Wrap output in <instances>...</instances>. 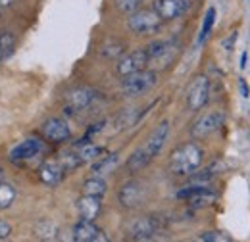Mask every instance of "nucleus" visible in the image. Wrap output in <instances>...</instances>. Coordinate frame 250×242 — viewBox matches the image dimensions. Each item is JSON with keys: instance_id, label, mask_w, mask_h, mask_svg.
Masks as SVG:
<instances>
[{"instance_id": "nucleus-1", "label": "nucleus", "mask_w": 250, "mask_h": 242, "mask_svg": "<svg viewBox=\"0 0 250 242\" xmlns=\"http://www.w3.org/2000/svg\"><path fill=\"white\" fill-rule=\"evenodd\" d=\"M204 161V150L196 142H185L169 154V173L175 177H188Z\"/></svg>"}, {"instance_id": "nucleus-2", "label": "nucleus", "mask_w": 250, "mask_h": 242, "mask_svg": "<svg viewBox=\"0 0 250 242\" xmlns=\"http://www.w3.org/2000/svg\"><path fill=\"white\" fill-rule=\"evenodd\" d=\"M158 83V71L156 69H141L137 73H131L124 77L122 81V92L127 98H135L141 96L145 92H148L150 89H154Z\"/></svg>"}, {"instance_id": "nucleus-3", "label": "nucleus", "mask_w": 250, "mask_h": 242, "mask_svg": "<svg viewBox=\"0 0 250 242\" xmlns=\"http://www.w3.org/2000/svg\"><path fill=\"white\" fill-rule=\"evenodd\" d=\"M162 23H164V20L158 16L152 8H139V10L131 12L129 18H127L129 31L135 33V35H141V37L158 33Z\"/></svg>"}, {"instance_id": "nucleus-4", "label": "nucleus", "mask_w": 250, "mask_h": 242, "mask_svg": "<svg viewBox=\"0 0 250 242\" xmlns=\"http://www.w3.org/2000/svg\"><path fill=\"white\" fill-rule=\"evenodd\" d=\"M177 44L173 39H158L152 40L145 50L148 54V65H152V69H164L167 67L175 54H177Z\"/></svg>"}, {"instance_id": "nucleus-5", "label": "nucleus", "mask_w": 250, "mask_h": 242, "mask_svg": "<svg viewBox=\"0 0 250 242\" xmlns=\"http://www.w3.org/2000/svg\"><path fill=\"white\" fill-rule=\"evenodd\" d=\"M225 120H227V116L221 110L206 112V114L198 116L196 120L192 121V125H190V137L194 141H202V139H206V137L214 135L216 131H219L223 127Z\"/></svg>"}, {"instance_id": "nucleus-6", "label": "nucleus", "mask_w": 250, "mask_h": 242, "mask_svg": "<svg viewBox=\"0 0 250 242\" xmlns=\"http://www.w3.org/2000/svg\"><path fill=\"white\" fill-rule=\"evenodd\" d=\"M146 196H148V188H146V184L143 181H137V179H131V181H127L120 188V192H118V200H120V204L127 208V210H135V208H141L143 204H145V200H146Z\"/></svg>"}, {"instance_id": "nucleus-7", "label": "nucleus", "mask_w": 250, "mask_h": 242, "mask_svg": "<svg viewBox=\"0 0 250 242\" xmlns=\"http://www.w3.org/2000/svg\"><path fill=\"white\" fill-rule=\"evenodd\" d=\"M210 100V79L206 75H196L187 89V108L190 112H200Z\"/></svg>"}, {"instance_id": "nucleus-8", "label": "nucleus", "mask_w": 250, "mask_h": 242, "mask_svg": "<svg viewBox=\"0 0 250 242\" xmlns=\"http://www.w3.org/2000/svg\"><path fill=\"white\" fill-rule=\"evenodd\" d=\"M96 100V91L91 87H75L65 94V106H63V112L65 114H77V112H83L87 110L91 104Z\"/></svg>"}, {"instance_id": "nucleus-9", "label": "nucleus", "mask_w": 250, "mask_h": 242, "mask_svg": "<svg viewBox=\"0 0 250 242\" xmlns=\"http://www.w3.org/2000/svg\"><path fill=\"white\" fill-rule=\"evenodd\" d=\"M160 231V221L154 217H139L127 225L129 241H152Z\"/></svg>"}, {"instance_id": "nucleus-10", "label": "nucleus", "mask_w": 250, "mask_h": 242, "mask_svg": "<svg viewBox=\"0 0 250 242\" xmlns=\"http://www.w3.org/2000/svg\"><path fill=\"white\" fill-rule=\"evenodd\" d=\"M190 6H192L190 0H154L150 8L164 21H173V20L185 16L190 10Z\"/></svg>"}, {"instance_id": "nucleus-11", "label": "nucleus", "mask_w": 250, "mask_h": 242, "mask_svg": "<svg viewBox=\"0 0 250 242\" xmlns=\"http://www.w3.org/2000/svg\"><path fill=\"white\" fill-rule=\"evenodd\" d=\"M148 67V54L145 48H139V50H133L129 54H124L118 65H116V73L120 77H127L131 73H137L141 69H146Z\"/></svg>"}, {"instance_id": "nucleus-12", "label": "nucleus", "mask_w": 250, "mask_h": 242, "mask_svg": "<svg viewBox=\"0 0 250 242\" xmlns=\"http://www.w3.org/2000/svg\"><path fill=\"white\" fill-rule=\"evenodd\" d=\"M41 150H42V142H41L39 139H23V141H20L18 144H14V146L10 148L8 158H10L12 163L20 165V163H23V161L33 160L35 156H39Z\"/></svg>"}, {"instance_id": "nucleus-13", "label": "nucleus", "mask_w": 250, "mask_h": 242, "mask_svg": "<svg viewBox=\"0 0 250 242\" xmlns=\"http://www.w3.org/2000/svg\"><path fill=\"white\" fill-rule=\"evenodd\" d=\"M41 131H42V137L48 142H54V144H62L65 141H69V137H71V129H69V125L62 118H50V120H46L42 123Z\"/></svg>"}, {"instance_id": "nucleus-14", "label": "nucleus", "mask_w": 250, "mask_h": 242, "mask_svg": "<svg viewBox=\"0 0 250 242\" xmlns=\"http://www.w3.org/2000/svg\"><path fill=\"white\" fill-rule=\"evenodd\" d=\"M73 241L75 242H106L108 237L106 233L94 225V221L81 219L79 223H75L73 227Z\"/></svg>"}, {"instance_id": "nucleus-15", "label": "nucleus", "mask_w": 250, "mask_h": 242, "mask_svg": "<svg viewBox=\"0 0 250 242\" xmlns=\"http://www.w3.org/2000/svg\"><path fill=\"white\" fill-rule=\"evenodd\" d=\"M167 135H169V121H162L156 129L150 133L148 141L143 144V148L148 152V156H150L152 160L162 152L164 144H166V141H167Z\"/></svg>"}, {"instance_id": "nucleus-16", "label": "nucleus", "mask_w": 250, "mask_h": 242, "mask_svg": "<svg viewBox=\"0 0 250 242\" xmlns=\"http://www.w3.org/2000/svg\"><path fill=\"white\" fill-rule=\"evenodd\" d=\"M65 175V167L62 165L60 160H46L41 167H39V177L41 181L48 186H56L58 182H62Z\"/></svg>"}, {"instance_id": "nucleus-17", "label": "nucleus", "mask_w": 250, "mask_h": 242, "mask_svg": "<svg viewBox=\"0 0 250 242\" xmlns=\"http://www.w3.org/2000/svg\"><path fill=\"white\" fill-rule=\"evenodd\" d=\"M77 213L81 219H87V221H94L100 212H102V202L100 198L96 196H89V194H83L79 200H77Z\"/></svg>"}, {"instance_id": "nucleus-18", "label": "nucleus", "mask_w": 250, "mask_h": 242, "mask_svg": "<svg viewBox=\"0 0 250 242\" xmlns=\"http://www.w3.org/2000/svg\"><path fill=\"white\" fill-rule=\"evenodd\" d=\"M150 161H152V158L148 156V152L141 146V148H137V150L129 156V160H127L125 167H127V171H129V173H139V171H141V169H145Z\"/></svg>"}, {"instance_id": "nucleus-19", "label": "nucleus", "mask_w": 250, "mask_h": 242, "mask_svg": "<svg viewBox=\"0 0 250 242\" xmlns=\"http://www.w3.org/2000/svg\"><path fill=\"white\" fill-rule=\"evenodd\" d=\"M118 163H120V154H118V152H112V154L100 158L98 161H94L93 173L98 175V177H100V175H108V173H112V171L118 167Z\"/></svg>"}, {"instance_id": "nucleus-20", "label": "nucleus", "mask_w": 250, "mask_h": 242, "mask_svg": "<svg viewBox=\"0 0 250 242\" xmlns=\"http://www.w3.org/2000/svg\"><path fill=\"white\" fill-rule=\"evenodd\" d=\"M83 194H89V196H96V198H102L106 192H108V184L104 179H100L98 175L94 177H89L87 181H83V186H81Z\"/></svg>"}, {"instance_id": "nucleus-21", "label": "nucleus", "mask_w": 250, "mask_h": 242, "mask_svg": "<svg viewBox=\"0 0 250 242\" xmlns=\"http://www.w3.org/2000/svg\"><path fill=\"white\" fill-rule=\"evenodd\" d=\"M35 237L41 241H56L58 239V227L50 219H41L35 225Z\"/></svg>"}, {"instance_id": "nucleus-22", "label": "nucleus", "mask_w": 250, "mask_h": 242, "mask_svg": "<svg viewBox=\"0 0 250 242\" xmlns=\"http://www.w3.org/2000/svg\"><path fill=\"white\" fill-rule=\"evenodd\" d=\"M14 50H16V37L10 31L0 33V63L10 60L14 56Z\"/></svg>"}, {"instance_id": "nucleus-23", "label": "nucleus", "mask_w": 250, "mask_h": 242, "mask_svg": "<svg viewBox=\"0 0 250 242\" xmlns=\"http://www.w3.org/2000/svg\"><path fill=\"white\" fill-rule=\"evenodd\" d=\"M216 198H218V194L206 186L204 190H200L198 194H194L192 198H188L187 202L192 208H206V206H212L216 202Z\"/></svg>"}, {"instance_id": "nucleus-24", "label": "nucleus", "mask_w": 250, "mask_h": 242, "mask_svg": "<svg viewBox=\"0 0 250 242\" xmlns=\"http://www.w3.org/2000/svg\"><path fill=\"white\" fill-rule=\"evenodd\" d=\"M125 54V44L120 40H110L100 46V56L104 58H120Z\"/></svg>"}, {"instance_id": "nucleus-25", "label": "nucleus", "mask_w": 250, "mask_h": 242, "mask_svg": "<svg viewBox=\"0 0 250 242\" xmlns=\"http://www.w3.org/2000/svg\"><path fill=\"white\" fill-rule=\"evenodd\" d=\"M214 23H216V8H208V12L204 16V21H202V27H200V33H198V44H202L208 39Z\"/></svg>"}, {"instance_id": "nucleus-26", "label": "nucleus", "mask_w": 250, "mask_h": 242, "mask_svg": "<svg viewBox=\"0 0 250 242\" xmlns=\"http://www.w3.org/2000/svg\"><path fill=\"white\" fill-rule=\"evenodd\" d=\"M102 152H104V148H102V146H96V144H91V142H87V144L79 146L77 154H79L81 161H83V163H87V161L98 160V158L102 156Z\"/></svg>"}, {"instance_id": "nucleus-27", "label": "nucleus", "mask_w": 250, "mask_h": 242, "mask_svg": "<svg viewBox=\"0 0 250 242\" xmlns=\"http://www.w3.org/2000/svg\"><path fill=\"white\" fill-rule=\"evenodd\" d=\"M16 200V188L8 182H0V210H6L14 204Z\"/></svg>"}, {"instance_id": "nucleus-28", "label": "nucleus", "mask_w": 250, "mask_h": 242, "mask_svg": "<svg viewBox=\"0 0 250 242\" xmlns=\"http://www.w3.org/2000/svg\"><path fill=\"white\" fill-rule=\"evenodd\" d=\"M60 161H62L63 167H65V171H69V169H75V167H79V165L83 163L77 152H67V154H63Z\"/></svg>"}, {"instance_id": "nucleus-29", "label": "nucleus", "mask_w": 250, "mask_h": 242, "mask_svg": "<svg viewBox=\"0 0 250 242\" xmlns=\"http://www.w3.org/2000/svg\"><path fill=\"white\" fill-rule=\"evenodd\" d=\"M198 241H204V242H229L231 237L221 233V231H206L198 237Z\"/></svg>"}, {"instance_id": "nucleus-30", "label": "nucleus", "mask_w": 250, "mask_h": 242, "mask_svg": "<svg viewBox=\"0 0 250 242\" xmlns=\"http://www.w3.org/2000/svg\"><path fill=\"white\" fill-rule=\"evenodd\" d=\"M114 2H116V8H118L120 12H124V14H131V12L139 10V8H141V4H143L145 0H114Z\"/></svg>"}, {"instance_id": "nucleus-31", "label": "nucleus", "mask_w": 250, "mask_h": 242, "mask_svg": "<svg viewBox=\"0 0 250 242\" xmlns=\"http://www.w3.org/2000/svg\"><path fill=\"white\" fill-rule=\"evenodd\" d=\"M10 235H12V225H10L8 221L0 219V242L8 241V239H10Z\"/></svg>"}, {"instance_id": "nucleus-32", "label": "nucleus", "mask_w": 250, "mask_h": 242, "mask_svg": "<svg viewBox=\"0 0 250 242\" xmlns=\"http://www.w3.org/2000/svg\"><path fill=\"white\" fill-rule=\"evenodd\" d=\"M235 42H237V33H231L229 39H225V40L221 42V44H223V50H225V52H233Z\"/></svg>"}, {"instance_id": "nucleus-33", "label": "nucleus", "mask_w": 250, "mask_h": 242, "mask_svg": "<svg viewBox=\"0 0 250 242\" xmlns=\"http://www.w3.org/2000/svg\"><path fill=\"white\" fill-rule=\"evenodd\" d=\"M239 89H241V94H243V98H249L250 96V89H249V83H247V79H239Z\"/></svg>"}, {"instance_id": "nucleus-34", "label": "nucleus", "mask_w": 250, "mask_h": 242, "mask_svg": "<svg viewBox=\"0 0 250 242\" xmlns=\"http://www.w3.org/2000/svg\"><path fill=\"white\" fill-rule=\"evenodd\" d=\"M241 67L243 69L247 67V52H243V56H241Z\"/></svg>"}, {"instance_id": "nucleus-35", "label": "nucleus", "mask_w": 250, "mask_h": 242, "mask_svg": "<svg viewBox=\"0 0 250 242\" xmlns=\"http://www.w3.org/2000/svg\"><path fill=\"white\" fill-rule=\"evenodd\" d=\"M12 2H16V0H0V8H4V6H10Z\"/></svg>"}, {"instance_id": "nucleus-36", "label": "nucleus", "mask_w": 250, "mask_h": 242, "mask_svg": "<svg viewBox=\"0 0 250 242\" xmlns=\"http://www.w3.org/2000/svg\"><path fill=\"white\" fill-rule=\"evenodd\" d=\"M4 181V173H2V169H0V182Z\"/></svg>"}]
</instances>
